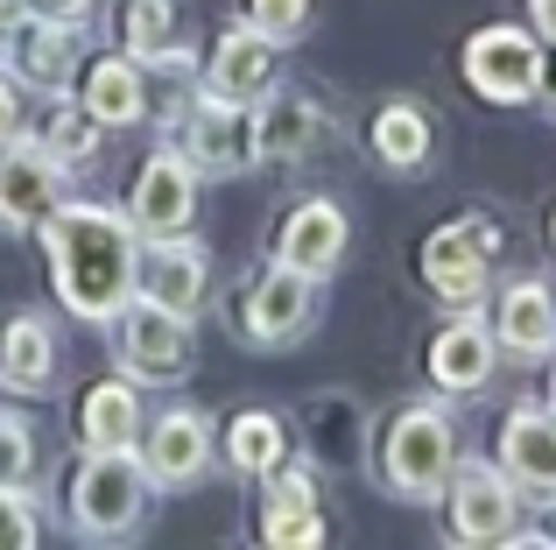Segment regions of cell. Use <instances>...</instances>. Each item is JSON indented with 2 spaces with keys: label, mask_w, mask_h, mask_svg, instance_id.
I'll return each instance as SVG.
<instances>
[{
  "label": "cell",
  "mask_w": 556,
  "mask_h": 550,
  "mask_svg": "<svg viewBox=\"0 0 556 550\" xmlns=\"http://www.w3.org/2000/svg\"><path fill=\"white\" fill-rule=\"evenodd\" d=\"M56 191H64V170L36 149V135L0 141V226L8 234H36L42 212L56 205Z\"/></svg>",
  "instance_id": "obj_19"
},
{
  "label": "cell",
  "mask_w": 556,
  "mask_h": 550,
  "mask_svg": "<svg viewBox=\"0 0 556 550\" xmlns=\"http://www.w3.org/2000/svg\"><path fill=\"white\" fill-rule=\"evenodd\" d=\"M261 543L268 550H317L325 543V501H317V466L282 459L261 473Z\"/></svg>",
  "instance_id": "obj_10"
},
{
  "label": "cell",
  "mask_w": 556,
  "mask_h": 550,
  "mask_svg": "<svg viewBox=\"0 0 556 550\" xmlns=\"http://www.w3.org/2000/svg\"><path fill=\"white\" fill-rule=\"evenodd\" d=\"M71 99H78L106 135L141 127L149 121V64H135L127 50L121 57H92V64H78V78H71Z\"/></svg>",
  "instance_id": "obj_20"
},
{
  "label": "cell",
  "mask_w": 556,
  "mask_h": 550,
  "mask_svg": "<svg viewBox=\"0 0 556 550\" xmlns=\"http://www.w3.org/2000/svg\"><path fill=\"white\" fill-rule=\"evenodd\" d=\"M465 85H472L486 107H529L535 92L549 85V57L535 28L493 22L479 36H465Z\"/></svg>",
  "instance_id": "obj_4"
},
{
  "label": "cell",
  "mask_w": 556,
  "mask_h": 550,
  "mask_svg": "<svg viewBox=\"0 0 556 550\" xmlns=\"http://www.w3.org/2000/svg\"><path fill=\"white\" fill-rule=\"evenodd\" d=\"M141 466L149 487H198L212 473V424L204 410H163L155 424H141Z\"/></svg>",
  "instance_id": "obj_16"
},
{
  "label": "cell",
  "mask_w": 556,
  "mask_h": 550,
  "mask_svg": "<svg viewBox=\"0 0 556 550\" xmlns=\"http://www.w3.org/2000/svg\"><path fill=\"white\" fill-rule=\"evenodd\" d=\"M247 127H254V163H296V155H311L317 141L331 135V113L303 92L268 85V92L247 107Z\"/></svg>",
  "instance_id": "obj_18"
},
{
  "label": "cell",
  "mask_w": 556,
  "mask_h": 550,
  "mask_svg": "<svg viewBox=\"0 0 556 550\" xmlns=\"http://www.w3.org/2000/svg\"><path fill=\"white\" fill-rule=\"evenodd\" d=\"M345 248H353V220H345L339 198H303V205H289L282 234H275V262L317 275V283H331V275H339Z\"/></svg>",
  "instance_id": "obj_15"
},
{
  "label": "cell",
  "mask_w": 556,
  "mask_h": 550,
  "mask_svg": "<svg viewBox=\"0 0 556 550\" xmlns=\"http://www.w3.org/2000/svg\"><path fill=\"white\" fill-rule=\"evenodd\" d=\"M422 367H430L437 396H479L501 367L493 325H479V311H451V325H437L430 346H422Z\"/></svg>",
  "instance_id": "obj_13"
},
{
  "label": "cell",
  "mask_w": 556,
  "mask_h": 550,
  "mask_svg": "<svg viewBox=\"0 0 556 550\" xmlns=\"http://www.w3.org/2000/svg\"><path fill=\"white\" fill-rule=\"evenodd\" d=\"M247 28H261L268 42H296L311 28V0H247Z\"/></svg>",
  "instance_id": "obj_30"
},
{
  "label": "cell",
  "mask_w": 556,
  "mask_h": 550,
  "mask_svg": "<svg viewBox=\"0 0 556 550\" xmlns=\"http://www.w3.org/2000/svg\"><path fill=\"white\" fill-rule=\"evenodd\" d=\"M218 452H226L232 473H247V480H261V473H275L289 459V430L275 410H240L226 424V438H218Z\"/></svg>",
  "instance_id": "obj_27"
},
{
  "label": "cell",
  "mask_w": 556,
  "mask_h": 550,
  "mask_svg": "<svg viewBox=\"0 0 556 550\" xmlns=\"http://www.w3.org/2000/svg\"><path fill=\"white\" fill-rule=\"evenodd\" d=\"M36 14H50V22H85L92 14V0H28Z\"/></svg>",
  "instance_id": "obj_33"
},
{
  "label": "cell",
  "mask_w": 556,
  "mask_h": 550,
  "mask_svg": "<svg viewBox=\"0 0 556 550\" xmlns=\"http://www.w3.org/2000/svg\"><path fill=\"white\" fill-rule=\"evenodd\" d=\"M99 135H106V127H99L78 99L50 92V107H42V121H36V149L50 155L64 177H71V170H85V163H99Z\"/></svg>",
  "instance_id": "obj_26"
},
{
  "label": "cell",
  "mask_w": 556,
  "mask_h": 550,
  "mask_svg": "<svg viewBox=\"0 0 556 550\" xmlns=\"http://www.w3.org/2000/svg\"><path fill=\"white\" fill-rule=\"evenodd\" d=\"M36 234H42V254H50L56 303L85 325H113L135 297V262H141L135 220L113 205H92V198H78V205L56 198Z\"/></svg>",
  "instance_id": "obj_1"
},
{
  "label": "cell",
  "mask_w": 556,
  "mask_h": 550,
  "mask_svg": "<svg viewBox=\"0 0 556 550\" xmlns=\"http://www.w3.org/2000/svg\"><path fill=\"white\" fill-rule=\"evenodd\" d=\"M458 466V416L444 402H402L374 445V480L394 501H444Z\"/></svg>",
  "instance_id": "obj_2"
},
{
  "label": "cell",
  "mask_w": 556,
  "mask_h": 550,
  "mask_svg": "<svg viewBox=\"0 0 556 550\" xmlns=\"http://www.w3.org/2000/svg\"><path fill=\"white\" fill-rule=\"evenodd\" d=\"M198 170H190L184 149H155L149 163L135 170V191H127V220H135L141 240H163V234H190L198 220Z\"/></svg>",
  "instance_id": "obj_8"
},
{
  "label": "cell",
  "mask_w": 556,
  "mask_h": 550,
  "mask_svg": "<svg viewBox=\"0 0 556 550\" xmlns=\"http://www.w3.org/2000/svg\"><path fill=\"white\" fill-rule=\"evenodd\" d=\"M493 346H501L507 360H543V353H556V289L535 283V275L507 283L501 297H493Z\"/></svg>",
  "instance_id": "obj_22"
},
{
  "label": "cell",
  "mask_w": 556,
  "mask_h": 550,
  "mask_svg": "<svg viewBox=\"0 0 556 550\" xmlns=\"http://www.w3.org/2000/svg\"><path fill=\"white\" fill-rule=\"evenodd\" d=\"M529 28L556 50V0H529Z\"/></svg>",
  "instance_id": "obj_34"
},
{
  "label": "cell",
  "mask_w": 556,
  "mask_h": 550,
  "mask_svg": "<svg viewBox=\"0 0 556 550\" xmlns=\"http://www.w3.org/2000/svg\"><path fill=\"white\" fill-rule=\"evenodd\" d=\"M141 509H149V466L141 452H85L78 473H71L64 515L85 543H121L141 529Z\"/></svg>",
  "instance_id": "obj_3"
},
{
  "label": "cell",
  "mask_w": 556,
  "mask_h": 550,
  "mask_svg": "<svg viewBox=\"0 0 556 550\" xmlns=\"http://www.w3.org/2000/svg\"><path fill=\"white\" fill-rule=\"evenodd\" d=\"M367 149H374L380 170L416 177V170H430V155H437V127H430V113H422L416 99H388V107L367 121Z\"/></svg>",
  "instance_id": "obj_25"
},
{
  "label": "cell",
  "mask_w": 556,
  "mask_h": 550,
  "mask_svg": "<svg viewBox=\"0 0 556 550\" xmlns=\"http://www.w3.org/2000/svg\"><path fill=\"white\" fill-rule=\"evenodd\" d=\"M42 537V515L28 501V487H0V550H28Z\"/></svg>",
  "instance_id": "obj_31"
},
{
  "label": "cell",
  "mask_w": 556,
  "mask_h": 550,
  "mask_svg": "<svg viewBox=\"0 0 556 550\" xmlns=\"http://www.w3.org/2000/svg\"><path fill=\"white\" fill-rule=\"evenodd\" d=\"M275 57H282V42H268L261 28L232 22L226 36L212 42V57L198 64V92L226 99V107H254V99L275 85Z\"/></svg>",
  "instance_id": "obj_14"
},
{
  "label": "cell",
  "mask_w": 556,
  "mask_h": 550,
  "mask_svg": "<svg viewBox=\"0 0 556 550\" xmlns=\"http://www.w3.org/2000/svg\"><path fill=\"white\" fill-rule=\"evenodd\" d=\"M317 289H325L317 275L268 262V268L247 275V289L232 297V325H240L247 346H296L317 325Z\"/></svg>",
  "instance_id": "obj_5"
},
{
  "label": "cell",
  "mask_w": 556,
  "mask_h": 550,
  "mask_svg": "<svg viewBox=\"0 0 556 550\" xmlns=\"http://www.w3.org/2000/svg\"><path fill=\"white\" fill-rule=\"evenodd\" d=\"M493 466L515 480V495L556 501V410L549 402H515L493 445Z\"/></svg>",
  "instance_id": "obj_12"
},
{
  "label": "cell",
  "mask_w": 556,
  "mask_h": 550,
  "mask_svg": "<svg viewBox=\"0 0 556 550\" xmlns=\"http://www.w3.org/2000/svg\"><path fill=\"white\" fill-rule=\"evenodd\" d=\"M121 50L135 64H155V57L184 50V22H177V0H121Z\"/></svg>",
  "instance_id": "obj_28"
},
{
  "label": "cell",
  "mask_w": 556,
  "mask_h": 550,
  "mask_svg": "<svg viewBox=\"0 0 556 550\" xmlns=\"http://www.w3.org/2000/svg\"><path fill=\"white\" fill-rule=\"evenodd\" d=\"M36 480V430L28 416L0 410V487H28Z\"/></svg>",
  "instance_id": "obj_29"
},
{
  "label": "cell",
  "mask_w": 556,
  "mask_h": 550,
  "mask_svg": "<svg viewBox=\"0 0 556 550\" xmlns=\"http://www.w3.org/2000/svg\"><path fill=\"white\" fill-rule=\"evenodd\" d=\"M416 275H422V289H430L444 311H479V303H486V283H493V254L479 248V240L465 234V220H458V226L422 234Z\"/></svg>",
  "instance_id": "obj_11"
},
{
  "label": "cell",
  "mask_w": 556,
  "mask_h": 550,
  "mask_svg": "<svg viewBox=\"0 0 556 550\" xmlns=\"http://www.w3.org/2000/svg\"><path fill=\"white\" fill-rule=\"evenodd\" d=\"M22 135V92H14V71L0 64V141Z\"/></svg>",
  "instance_id": "obj_32"
},
{
  "label": "cell",
  "mask_w": 556,
  "mask_h": 550,
  "mask_svg": "<svg viewBox=\"0 0 556 550\" xmlns=\"http://www.w3.org/2000/svg\"><path fill=\"white\" fill-rule=\"evenodd\" d=\"M0 50H8V71H14V78H28L36 92H71V78H78V22L28 14Z\"/></svg>",
  "instance_id": "obj_21"
},
{
  "label": "cell",
  "mask_w": 556,
  "mask_h": 550,
  "mask_svg": "<svg viewBox=\"0 0 556 550\" xmlns=\"http://www.w3.org/2000/svg\"><path fill=\"white\" fill-rule=\"evenodd\" d=\"M549 360H556V353H549ZM549 410H556V367H549Z\"/></svg>",
  "instance_id": "obj_35"
},
{
  "label": "cell",
  "mask_w": 556,
  "mask_h": 550,
  "mask_svg": "<svg viewBox=\"0 0 556 550\" xmlns=\"http://www.w3.org/2000/svg\"><path fill=\"white\" fill-rule=\"evenodd\" d=\"M121 360H127L135 382L177 388L190 374V317L163 311V303H149V297H127V311H121Z\"/></svg>",
  "instance_id": "obj_7"
},
{
  "label": "cell",
  "mask_w": 556,
  "mask_h": 550,
  "mask_svg": "<svg viewBox=\"0 0 556 550\" xmlns=\"http://www.w3.org/2000/svg\"><path fill=\"white\" fill-rule=\"evenodd\" d=\"M177 149L190 155L198 177H240V170H254V127H247V107H226V99L198 92L177 113Z\"/></svg>",
  "instance_id": "obj_9"
},
{
  "label": "cell",
  "mask_w": 556,
  "mask_h": 550,
  "mask_svg": "<svg viewBox=\"0 0 556 550\" xmlns=\"http://www.w3.org/2000/svg\"><path fill=\"white\" fill-rule=\"evenodd\" d=\"M549 92H556V71H549Z\"/></svg>",
  "instance_id": "obj_37"
},
{
  "label": "cell",
  "mask_w": 556,
  "mask_h": 550,
  "mask_svg": "<svg viewBox=\"0 0 556 550\" xmlns=\"http://www.w3.org/2000/svg\"><path fill=\"white\" fill-rule=\"evenodd\" d=\"M141 388L135 374H121V382H92L78 396V416H71V430H78V452H135L141 445Z\"/></svg>",
  "instance_id": "obj_23"
},
{
  "label": "cell",
  "mask_w": 556,
  "mask_h": 550,
  "mask_svg": "<svg viewBox=\"0 0 556 550\" xmlns=\"http://www.w3.org/2000/svg\"><path fill=\"white\" fill-rule=\"evenodd\" d=\"M0 388H14V396H50L56 388V332L36 311H14L0 325Z\"/></svg>",
  "instance_id": "obj_24"
},
{
  "label": "cell",
  "mask_w": 556,
  "mask_h": 550,
  "mask_svg": "<svg viewBox=\"0 0 556 550\" xmlns=\"http://www.w3.org/2000/svg\"><path fill=\"white\" fill-rule=\"evenodd\" d=\"M549 248H556V212H549Z\"/></svg>",
  "instance_id": "obj_36"
},
{
  "label": "cell",
  "mask_w": 556,
  "mask_h": 550,
  "mask_svg": "<svg viewBox=\"0 0 556 550\" xmlns=\"http://www.w3.org/2000/svg\"><path fill=\"white\" fill-rule=\"evenodd\" d=\"M444 509H451V543H507V529H521V495L493 459H465L451 466L444 487Z\"/></svg>",
  "instance_id": "obj_6"
},
{
  "label": "cell",
  "mask_w": 556,
  "mask_h": 550,
  "mask_svg": "<svg viewBox=\"0 0 556 550\" xmlns=\"http://www.w3.org/2000/svg\"><path fill=\"white\" fill-rule=\"evenodd\" d=\"M204 283H212V262L190 234H163V240H141V262H135V297L163 303V311L198 317Z\"/></svg>",
  "instance_id": "obj_17"
}]
</instances>
